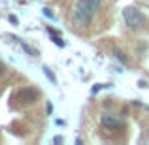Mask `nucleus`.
<instances>
[{"label":"nucleus","mask_w":149,"mask_h":145,"mask_svg":"<svg viewBox=\"0 0 149 145\" xmlns=\"http://www.w3.org/2000/svg\"><path fill=\"white\" fill-rule=\"evenodd\" d=\"M38 98H40V91H38V89H32V87H25V89H21V91H17L13 94V100L21 105L34 104Z\"/></svg>","instance_id":"3"},{"label":"nucleus","mask_w":149,"mask_h":145,"mask_svg":"<svg viewBox=\"0 0 149 145\" xmlns=\"http://www.w3.org/2000/svg\"><path fill=\"white\" fill-rule=\"evenodd\" d=\"M44 74H45V76H47V77H49V79H51V81H53V83H55V81H57V79H55V76H53V72H51V70H49V68H45V66H44Z\"/></svg>","instance_id":"8"},{"label":"nucleus","mask_w":149,"mask_h":145,"mask_svg":"<svg viewBox=\"0 0 149 145\" xmlns=\"http://www.w3.org/2000/svg\"><path fill=\"white\" fill-rule=\"evenodd\" d=\"M123 17H125V23H127L130 28H136V30L143 28V26H146V23H147L143 11L138 10V8H134V6L125 8V10H123Z\"/></svg>","instance_id":"2"},{"label":"nucleus","mask_w":149,"mask_h":145,"mask_svg":"<svg viewBox=\"0 0 149 145\" xmlns=\"http://www.w3.org/2000/svg\"><path fill=\"white\" fill-rule=\"evenodd\" d=\"M47 32H49V36H51V40H53L55 45H58V47H64V40H62V36L57 32V30L51 28V26H47Z\"/></svg>","instance_id":"5"},{"label":"nucleus","mask_w":149,"mask_h":145,"mask_svg":"<svg viewBox=\"0 0 149 145\" xmlns=\"http://www.w3.org/2000/svg\"><path fill=\"white\" fill-rule=\"evenodd\" d=\"M113 53H115V57H117V58H119V60H121V62H123V64H127V62H128V58H127V57H125V53H123V51H119V49H115V51H113Z\"/></svg>","instance_id":"7"},{"label":"nucleus","mask_w":149,"mask_h":145,"mask_svg":"<svg viewBox=\"0 0 149 145\" xmlns=\"http://www.w3.org/2000/svg\"><path fill=\"white\" fill-rule=\"evenodd\" d=\"M100 124L106 126L108 130H121V128L127 126L123 117L113 115V113H104V115H100Z\"/></svg>","instance_id":"4"},{"label":"nucleus","mask_w":149,"mask_h":145,"mask_svg":"<svg viewBox=\"0 0 149 145\" xmlns=\"http://www.w3.org/2000/svg\"><path fill=\"white\" fill-rule=\"evenodd\" d=\"M21 45H23V49H25L29 55H32V57H38V49H34V47H30V45H26L25 42H21Z\"/></svg>","instance_id":"6"},{"label":"nucleus","mask_w":149,"mask_h":145,"mask_svg":"<svg viewBox=\"0 0 149 145\" xmlns=\"http://www.w3.org/2000/svg\"><path fill=\"white\" fill-rule=\"evenodd\" d=\"M102 0H77L72 10V23L77 26H87L91 25L93 17L100 10Z\"/></svg>","instance_id":"1"},{"label":"nucleus","mask_w":149,"mask_h":145,"mask_svg":"<svg viewBox=\"0 0 149 145\" xmlns=\"http://www.w3.org/2000/svg\"><path fill=\"white\" fill-rule=\"evenodd\" d=\"M4 72H6V66H4V62H0V76H4Z\"/></svg>","instance_id":"9"}]
</instances>
